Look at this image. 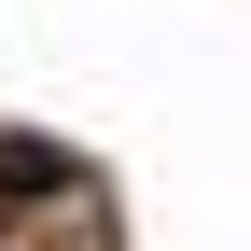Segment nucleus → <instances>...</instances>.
<instances>
[{
  "mask_svg": "<svg viewBox=\"0 0 251 251\" xmlns=\"http://www.w3.org/2000/svg\"><path fill=\"white\" fill-rule=\"evenodd\" d=\"M56 181H70L56 140H0V196H56Z\"/></svg>",
  "mask_w": 251,
  "mask_h": 251,
  "instance_id": "nucleus-1",
  "label": "nucleus"
}]
</instances>
